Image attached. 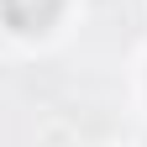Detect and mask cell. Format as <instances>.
<instances>
[{
	"label": "cell",
	"instance_id": "6da1fadb",
	"mask_svg": "<svg viewBox=\"0 0 147 147\" xmlns=\"http://www.w3.org/2000/svg\"><path fill=\"white\" fill-rule=\"evenodd\" d=\"M58 11H63V0H0V21H5L11 32H47L53 21H58Z\"/></svg>",
	"mask_w": 147,
	"mask_h": 147
}]
</instances>
